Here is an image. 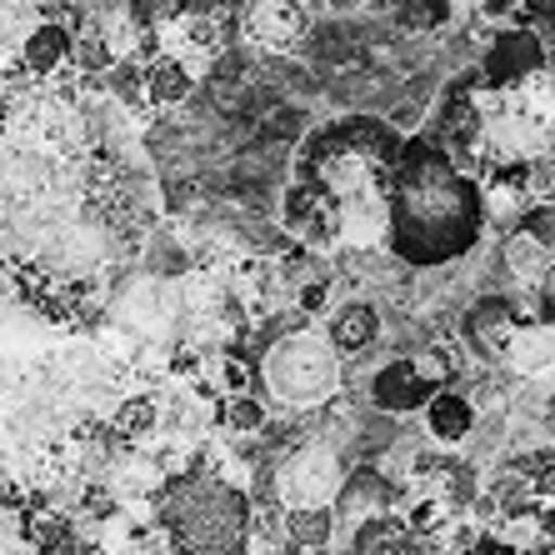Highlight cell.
<instances>
[{
    "label": "cell",
    "instance_id": "21",
    "mask_svg": "<svg viewBox=\"0 0 555 555\" xmlns=\"http://www.w3.org/2000/svg\"><path fill=\"white\" fill-rule=\"evenodd\" d=\"M76 511L91 526H105V520H116V511H120V501H116V491H105L101 480H91L86 491H80V501H76Z\"/></svg>",
    "mask_w": 555,
    "mask_h": 555
},
{
    "label": "cell",
    "instance_id": "27",
    "mask_svg": "<svg viewBox=\"0 0 555 555\" xmlns=\"http://www.w3.org/2000/svg\"><path fill=\"white\" fill-rule=\"evenodd\" d=\"M530 495H535V505H541V501H555V465H545L541 476L530 480Z\"/></svg>",
    "mask_w": 555,
    "mask_h": 555
},
{
    "label": "cell",
    "instance_id": "26",
    "mask_svg": "<svg viewBox=\"0 0 555 555\" xmlns=\"http://www.w3.org/2000/svg\"><path fill=\"white\" fill-rule=\"evenodd\" d=\"M535 325L555 331V285H541V296H535Z\"/></svg>",
    "mask_w": 555,
    "mask_h": 555
},
{
    "label": "cell",
    "instance_id": "19",
    "mask_svg": "<svg viewBox=\"0 0 555 555\" xmlns=\"http://www.w3.org/2000/svg\"><path fill=\"white\" fill-rule=\"evenodd\" d=\"M516 235H526L530 246H541L545 256L555 250V206H526L516 220Z\"/></svg>",
    "mask_w": 555,
    "mask_h": 555
},
{
    "label": "cell",
    "instance_id": "16",
    "mask_svg": "<svg viewBox=\"0 0 555 555\" xmlns=\"http://www.w3.org/2000/svg\"><path fill=\"white\" fill-rule=\"evenodd\" d=\"M501 260L516 281H530V285H545V275H551V256H545L541 246H530L526 235H505Z\"/></svg>",
    "mask_w": 555,
    "mask_h": 555
},
{
    "label": "cell",
    "instance_id": "11",
    "mask_svg": "<svg viewBox=\"0 0 555 555\" xmlns=\"http://www.w3.org/2000/svg\"><path fill=\"white\" fill-rule=\"evenodd\" d=\"M195 95V70L181 61V55H155L145 65V101L170 111V105H185Z\"/></svg>",
    "mask_w": 555,
    "mask_h": 555
},
{
    "label": "cell",
    "instance_id": "6",
    "mask_svg": "<svg viewBox=\"0 0 555 555\" xmlns=\"http://www.w3.org/2000/svg\"><path fill=\"white\" fill-rule=\"evenodd\" d=\"M440 386H430L426 375L411 365V356H401V361H390L375 371L371 380V405L386 415H405V411H426L430 396H436Z\"/></svg>",
    "mask_w": 555,
    "mask_h": 555
},
{
    "label": "cell",
    "instance_id": "12",
    "mask_svg": "<svg viewBox=\"0 0 555 555\" xmlns=\"http://www.w3.org/2000/svg\"><path fill=\"white\" fill-rule=\"evenodd\" d=\"M336 511L331 505H300V511H285V530H281V545H291V551H325V545L336 541Z\"/></svg>",
    "mask_w": 555,
    "mask_h": 555
},
{
    "label": "cell",
    "instance_id": "2",
    "mask_svg": "<svg viewBox=\"0 0 555 555\" xmlns=\"http://www.w3.org/2000/svg\"><path fill=\"white\" fill-rule=\"evenodd\" d=\"M260 371H266V386L275 390V401L291 411H310L340 390V356L325 346V336L300 331V325L275 340L271 350H260Z\"/></svg>",
    "mask_w": 555,
    "mask_h": 555
},
{
    "label": "cell",
    "instance_id": "20",
    "mask_svg": "<svg viewBox=\"0 0 555 555\" xmlns=\"http://www.w3.org/2000/svg\"><path fill=\"white\" fill-rule=\"evenodd\" d=\"M191 260H185V250L170 241L166 231L160 235H151V250H145V271H155V275H181Z\"/></svg>",
    "mask_w": 555,
    "mask_h": 555
},
{
    "label": "cell",
    "instance_id": "14",
    "mask_svg": "<svg viewBox=\"0 0 555 555\" xmlns=\"http://www.w3.org/2000/svg\"><path fill=\"white\" fill-rule=\"evenodd\" d=\"M480 465L476 461H446V470H440V511L446 516H465L470 505L480 501Z\"/></svg>",
    "mask_w": 555,
    "mask_h": 555
},
{
    "label": "cell",
    "instance_id": "24",
    "mask_svg": "<svg viewBox=\"0 0 555 555\" xmlns=\"http://www.w3.org/2000/svg\"><path fill=\"white\" fill-rule=\"evenodd\" d=\"M325 306H331V281H306L296 291V310H300V315H321Z\"/></svg>",
    "mask_w": 555,
    "mask_h": 555
},
{
    "label": "cell",
    "instance_id": "4",
    "mask_svg": "<svg viewBox=\"0 0 555 555\" xmlns=\"http://www.w3.org/2000/svg\"><path fill=\"white\" fill-rule=\"evenodd\" d=\"M465 340H470V350L476 356H486V361H501L505 346H511V336L520 331V310L511 296H480L476 306L465 310L461 321Z\"/></svg>",
    "mask_w": 555,
    "mask_h": 555
},
{
    "label": "cell",
    "instance_id": "23",
    "mask_svg": "<svg viewBox=\"0 0 555 555\" xmlns=\"http://www.w3.org/2000/svg\"><path fill=\"white\" fill-rule=\"evenodd\" d=\"M526 21H530V36H535V46L555 55V5H535V11H526Z\"/></svg>",
    "mask_w": 555,
    "mask_h": 555
},
{
    "label": "cell",
    "instance_id": "1",
    "mask_svg": "<svg viewBox=\"0 0 555 555\" xmlns=\"http://www.w3.org/2000/svg\"><path fill=\"white\" fill-rule=\"evenodd\" d=\"M155 526L170 535L176 555H246L250 501L225 480L191 470V476H176L160 491Z\"/></svg>",
    "mask_w": 555,
    "mask_h": 555
},
{
    "label": "cell",
    "instance_id": "25",
    "mask_svg": "<svg viewBox=\"0 0 555 555\" xmlns=\"http://www.w3.org/2000/svg\"><path fill=\"white\" fill-rule=\"evenodd\" d=\"M465 555H516V551L505 545L501 530H480V535L470 541V551H465Z\"/></svg>",
    "mask_w": 555,
    "mask_h": 555
},
{
    "label": "cell",
    "instance_id": "22",
    "mask_svg": "<svg viewBox=\"0 0 555 555\" xmlns=\"http://www.w3.org/2000/svg\"><path fill=\"white\" fill-rule=\"evenodd\" d=\"M396 21H401L405 30H436V26H446V21H451V11H446V5H401V11H396Z\"/></svg>",
    "mask_w": 555,
    "mask_h": 555
},
{
    "label": "cell",
    "instance_id": "7",
    "mask_svg": "<svg viewBox=\"0 0 555 555\" xmlns=\"http://www.w3.org/2000/svg\"><path fill=\"white\" fill-rule=\"evenodd\" d=\"M541 65H545V51L535 46L530 30H501V36L491 40L486 61H480V80H486V86H516V80H526L530 70H541Z\"/></svg>",
    "mask_w": 555,
    "mask_h": 555
},
{
    "label": "cell",
    "instance_id": "9",
    "mask_svg": "<svg viewBox=\"0 0 555 555\" xmlns=\"http://www.w3.org/2000/svg\"><path fill=\"white\" fill-rule=\"evenodd\" d=\"M70 65V26H55V21H40V26L26 30L21 40V70L36 80L55 76Z\"/></svg>",
    "mask_w": 555,
    "mask_h": 555
},
{
    "label": "cell",
    "instance_id": "13",
    "mask_svg": "<svg viewBox=\"0 0 555 555\" xmlns=\"http://www.w3.org/2000/svg\"><path fill=\"white\" fill-rule=\"evenodd\" d=\"M505 365L530 380V375H545L555 365V331H541V325H520L511 346H505Z\"/></svg>",
    "mask_w": 555,
    "mask_h": 555
},
{
    "label": "cell",
    "instance_id": "17",
    "mask_svg": "<svg viewBox=\"0 0 555 555\" xmlns=\"http://www.w3.org/2000/svg\"><path fill=\"white\" fill-rule=\"evenodd\" d=\"M220 426L231 430V436H246V440H260V430L271 426V411L260 396H231V401L220 405Z\"/></svg>",
    "mask_w": 555,
    "mask_h": 555
},
{
    "label": "cell",
    "instance_id": "18",
    "mask_svg": "<svg viewBox=\"0 0 555 555\" xmlns=\"http://www.w3.org/2000/svg\"><path fill=\"white\" fill-rule=\"evenodd\" d=\"M101 91H111V101H120V105H135L145 101V65L135 61V55H120L111 70L101 76Z\"/></svg>",
    "mask_w": 555,
    "mask_h": 555
},
{
    "label": "cell",
    "instance_id": "5",
    "mask_svg": "<svg viewBox=\"0 0 555 555\" xmlns=\"http://www.w3.org/2000/svg\"><path fill=\"white\" fill-rule=\"evenodd\" d=\"M336 480H340L336 455L310 451V446H306L300 455H291V461H285L281 480H275V491L291 501V511H300V505H325V501H331Z\"/></svg>",
    "mask_w": 555,
    "mask_h": 555
},
{
    "label": "cell",
    "instance_id": "3",
    "mask_svg": "<svg viewBox=\"0 0 555 555\" xmlns=\"http://www.w3.org/2000/svg\"><path fill=\"white\" fill-rule=\"evenodd\" d=\"M401 486L380 470V465H356L346 480H340V491H336V520H350V526H361V520L371 516H390L396 511V501H401Z\"/></svg>",
    "mask_w": 555,
    "mask_h": 555
},
{
    "label": "cell",
    "instance_id": "10",
    "mask_svg": "<svg viewBox=\"0 0 555 555\" xmlns=\"http://www.w3.org/2000/svg\"><path fill=\"white\" fill-rule=\"evenodd\" d=\"M426 430L440 440V446H465L470 430H476V401L465 390H436L426 405Z\"/></svg>",
    "mask_w": 555,
    "mask_h": 555
},
{
    "label": "cell",
    "instance_id": "8",
    "mask_svg": "<svg viewBox=\"0 0 555 555\" xmlns=\"http://www.w3.org/2000/svg\"><path fill=\"white\" fill-rule=\"evenodd\" d=\"M380 340V310L371 300H346V306L331 310V321H325V346L336 350V356H361Z\"/></svg>",
    "mask_w": 555,
    "mask_h": 555
},
{
    "label": "cell",
    "instance_id": "15",
    "mask_svg": "<svg viewBox=\"0 0 555 555\" xmlns=\"http://www.w3.org/2000/svg\"><path fill=\"white\" fill-rule=\"evenodd\" d=\"M111 430H116L126 446H135V440L155 436L160 430V401L155 396H130V401L116 405V421H111Z\"/></svg>",
    "mask_w": 555,
    "mask_h": 555
}]
</instances>
